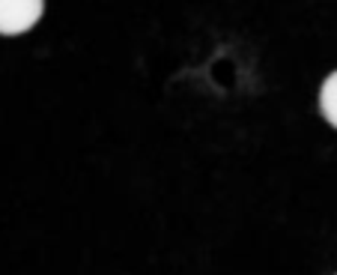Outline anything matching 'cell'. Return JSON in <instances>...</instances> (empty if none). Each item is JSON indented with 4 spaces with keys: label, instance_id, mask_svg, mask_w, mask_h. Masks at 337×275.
Here are the masks:
<instances>
[{
    "label": "cell",
    "instance_id": "7a4b0ae2",
    "mask_svg": "<svg viewBox=\"0 0 337 275\" xmlns=\"http://www.w3.org/2000/svg\"><path fill=\"white\" fill-rule=\"evenodd\" d=\"M319 108L325 114V120L337 126V72H331L325 81H322V90H319Z\"/></svg>",
    "mask_w": 337,
    "mask_h": 275
},
{
    "label": "cell",
    "instance_id": "6da1fadb",
    "mask_svg": "<svg viewBox=\"0 0 337 275\" xmlns=\"http://www.w3.org/2000/svg\"><path fill=\"white\" fill-rule=\"evenodd\" d=\"M45 0H0V33L18 36L30 30L42 15Z\"/></svg>",
    "mask_w": 337,
    "mask_h": 275
}]
</instances>
